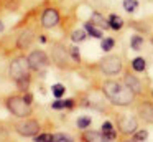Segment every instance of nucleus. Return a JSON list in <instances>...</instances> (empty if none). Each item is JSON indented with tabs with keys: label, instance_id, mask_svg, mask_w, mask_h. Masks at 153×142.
Returning <instances> with one entry per match:
<instances>
[{
	"label": "nucleus",
	"instance_id": "nucleus-1",
	"mask_svg": "<svg viewBox=\"0 0 153 142\" xmlns=\"http://www.w3.org/2000/svg\"><path fill=\"white\" fill-rule=\"evenodd\" d=\"M102 91L109 98V101L115 106H128L135 96V92L130 91L125 84L122 86L117 81H105L102 86Z\"/></svg>",
	"mask_w": 153,
	"mask_h": 142
},
{
	"label": "nucleus",
	"instance_id": "nucleus-2",
	"mask_svg": "<svg viewBox=\"0 0 153 142\" xmlns=\"http://www.w3.org/2000/svg\"><path fill=\"white\" fill-rule=\"evenodd\" d=\"M7 109L10 111V114L17 116V117H27L30 114V104L18 96H12L7 99Z\"/></svg>",
	"mask_w": 153,
	"mask_h": 142
},
{
	"label": "nucleus",
	"instance_id": "nucleus-3",
	"mask_svg": "<svg viewBox=\"0 0 153 142\" xmlns=\"http://www.w3.org/2000/svg\"><path fill=\"white\" fill-rule=\"evenodd\" d=\"M30 65H28V59L20 56V58H15L10 63V76L15 81H20V79L28 78V71H30Z\"/></svg>",
	"mask_w": 153,
	"mask_h": 142
},
{
	"label": "nucleus",
	"instance_id": "nucleus-4",
	"mask_svg": "<svg viewBox=\"0 0 153 142\" xmlns=\"http://www.w3.org/2000/svg\"><path fill=\"white\" fill-rule=\"evenodd\" d=\"M27 59H28V65H30V68L33 71H41V69H45L50 65V58H48V55L43 50H35V51H31L27 56Z\"/></svg>",
	"mask_w": 153,
	"mask_h": 142
},
{
	"label": "nucleus",
	"instance_id": "nucleus-5",
	"mask_svg": "<svg viewBox=\"0 0 153 142\" xmlns=\"http://www.w3.org/2000/svg\"><path fill=\"white\" fill-rule=\"evenodd\" d=\"M100 69L107 76H115L122 71V59L119 56H107L100 61Z\"/></svg>",
	"mask_w": 153,
	"mask_h": 142
},
{
	"label": "nucleus",
	"instance_id": "nucleus-6",
	"mask_svg": "<svg viewBox=\"0 0 153 142\" xmlns=\"http://www.w3.org/2000/svg\"><path fill=\"white\" fill-rule=\"evenodd\" d=\"M59 23V13L56 8H46L41 15V26L43 28H54Z\"/></svg>",
	"mask_w": 153,
	"mask_h": 142
},
{
	"label": "nucleus",
	"instance_id": "nucleus-7",
	"mask_svg": "<svg viewBox=\"0 0 153 142\" xmlns=\"http://www.w3.org/2000/svg\"><path fill=\"white\" fill-rule=\"evenodd\" d=\"M17 131H18V134L30 137V135H35L38 131H40V124H38L36 121H33V119H30V121H27V122L18 124L17 125Z\"/></svg>",
	"mask_w": 153,
	"mask_h": 142
},
{
	"label": "nucleus",
	"instance_id": "nucleus-8",
	"mask_svg": "<svg viewBox=\"0 0 153 142\" xmlns=\"http://www.w3.org/2000/svg\"><path fill=\"white\" fill-rule=\"evenodd\" d=\"M120 125V131L123 132V134H132V132L137 131V119L135 117H122L119 122Z\"/></svg>",
	"mask_w": 153,
	"mask_h": 142
},
{
	"label": "nucleus",
	"instance_id": "nucleus-9",
	"mask_svg": "<svg viewBox=\"0 0 153 142\" xmlns=\"http://www.w3.org/2000/svg\"><path fill=\"white\" fill-rule=\"evenodd\" d=\"M123 84H125L130 91L135 92V94H138V92L142 91V83H140L138 78H135L133 74H127L125 78H123Z\"/></svg>",
	"mask_w": 153,
	"mask_h": 142
},
{
	"label": "nucleus",
	"instance_id": "nucleus-10",
	"mask_svg": "<svg viewBox=\"0 0 153 142\" xmlns=\"http://www.w3.org/2000/svg\"><path fill=\"white\" fill-rule=\"evenodd\" d=\"M84 140L86 142H112V139H109L104 134H99V132L87 131V132H84Z\"/></svg>",
	"mask_w": 153,
	"mask_h": 142
},
{
	"label": "nucleus",
	"instance_id": "nucleus-11",
	"mask_svg": "<svg viewBox=\"0 0 153 142\" xmlns=\"http://www.w3.org/2000/svg\"><path fill=\"white\" fill-rule=\"evenodd\" d=\"M31 40H33V33H31L30 30H25V32L20 35V38H18V41H17L18 48H27V46H30Z\"/></svg>",
	"mask_w": 153,
	"mask_h": 142
},
{
	"label": "nucleus",
	"instance_id": "nucleus-12",
	"mask_svg": "<svg viewBox=\"0 0 153 142\" xmlns=\"http://www.w3.org/2000/svg\"><path fill=\"white\" fill-rule=\"evenodd\" d=\"M91 20H92V23H94L96 26H99L100 30H104V28H110V26H109V20L104 18V17L100 15V13H97V12H94V13H92Z\"/></svg>",
	"mask_w": 153,
	"mask_h": 142
},
{
	"label": "nucleus",
	"instance_id": "nucleus-13",
	"mask_svg": "<svg viewBox=\"0 0 153 142\" xmlns=\"http://www.w3.org/2000/svg\"><path fill=\"white\" fill-rule=\"evenodd\" d=\"M84 30H86L87 35L92 36V38H102V32H100V28L96 26L92 22H87L86 25H84Z\"/></svg>",
	"mask_w": 153,
	"mask_h": 142
},
{
	"label": "nucleus",
	"instance_id": "nucleus-14",
	"mask_svg": "<svg viewBox=\"0 0 153 142\" xmlns=\"http://www.w3.org/2000/svg\"><path fill=\"white\" fill-rule=\"evenodd\" d=\"M140 114L146 121H153V106L152 104H142L140 106Z\"/></svg>",
	"mask_w": 153,
	"mask_h": 142
},
{
	"label": "nucleus",
	"instance_id": "nucleus-15",
	"mask_svg": "<svg viewBox=\"0 0 153 142\" xmlns=\"http://www.w3.org/2000/svg\"><path fill=\"white\" fill-rule=\"evenodd\" d=\"M107 20H109V26L112 30H120L123 26V20L120 18L119 15H110Z\"/></svg>",
	"mask_w": 153,
	"mask_h": 142
},
{
	"label": "nucleus",
	"instance_id": "nucleus-16",
	"mask_svg": "<svg viewBox=\"0 0 153 142\" xmlns=\"http://www.w3.org/2000/svg\"><path fill=\"white\" fill-rule=\"evenodd\" d=\"M102 134L104 135H107L109 139H115V131H114V125H112V122H109V121H105L102 124Z\"/></svg>",
	"mask_w": 153,
	"mask_h": 142
},
{
	"label": "nucleus",
	"instance_id": "nucleus-17",
	"mask_svg": "<svg viewBox=\"0 0 153 142\" xmlns=\"http://www.w3.org/2000/svg\"><path fill=\"white\" fill-rule=\"evenodd\" d=\"M86 36H87V32L84 28H79V30H74V32H73L71 40H73L74 43H81V41H84V40H86Z\"/></svg>",
	"mask_w": 153,
	"mask_h": 142
},
{
	"label": "nucleus",
	"instance_id": "nucleus-18",
	"mask_svg": "<svg viewBox=\"0 0 153 142\" xmlns=\"http://www.w3.org/2000/svg\"><path fill=\"white\" fill-rule=\"evenodd\" d=\"M132 68L133 69H135V71H145V68H146V63H145V59H143V58H140V56H138V58H133L132 59Z\"/></svg>",
	"mask_w": 153,
	"mask_h": 142
},
{
	"label": "nucleus",
	"instance_id": "nucleus-19",
	"mask_svg": "<svg viewBox=\"0 0 153 142\" xmlns=\"http://www.w3.org/2000/svg\"><path fill=\"white\" fill-rule=\"evenodd\" d=\"M142 45H143V38L140 35H133L132 40H130V46H132V50H135V51H138V50H142Z\"/></svg>",
	"mask_w": 153,
	"mask_h": 142
},
{
	"label": "nucleus",
	"instance_id": "nucleus-20",
	"mask_svg": "<svg viewBox=\"0 0 153 142\" xmlns=\"http://www.w3.org/2000/svg\"><path fill=\"white\" fill-rule=\"evenodd\" d=\"M64 91H66V88H64L63 84H59V83L51 86V92H53V96H54L56 99H61V96L64 94Z\"/></svg>",
	"mask_w": 153,
	"mask_h": 142
},
{
	"label": "nucleus",
	"instance_id": "nucleus-21",
	"mask_svg": "<svg viewBox=\"0 0 153 142\" xmlns=\"http://www.w3.org/2000/svg\"><path fill=\"white\" fill-rule=\"evenodd\" d=\"M138 7V2L137 0H123V8L127 10L128 13H133Z\"/></svg>",
	"mask_w": 153,
	"mask_h": 142
},
{
	"label": "nucleus",
	"instance_id": "nucleus-22",
	"mask_svg": "<svg viewBox=\"0 0 153 142\" xmlns=\"http://www.w3.org/2000/svg\"><path fill=\"white\" fill-rule=\"evenodd\" d=\"M114 45H115V41H114L112 38H102L100 48H102V51H110V50L114 48Z\"/></svg>",
	"mask_w": 153,
	"mask_h": 142
},
{
	"label": "nucleus",
	"instance_id": "nucleus-23",
	"mask_svg": "<svg viewBox=\"0 0 153 142\" xmlns=\"http://www.w3.org/2000/svg\"><path fill=\"white\" fill-rule=\"evenodd\" d=\"M53 142H74L71 135L66 134H54L53 135Z\"/></svg>",
	"mask_w": 153,
	"mask_h": 142
},
{
	"label": "nucleus",
	"instance_id": "nucleus-24",
	"mask_svg": "<svg viewBox=\"0 0 153 142\" xmlns=\"http://www.w3.org/2000/svg\"><path fill=\"white\" fill-rule=\"evenodd\" d=\"M146 137H148V132L146 131H138V132H135V135H133V140L143 142V140H146Z\"/></svg>",
	"mask_w": 153,
	"mask_h": 142
},
{
	"label": "nucleus",
	"instance_id": "nucleus-25",
	"mask_svg": "<svg viewBox=\"0 0 153 142\" xmlns=\"http://www.w3.org/2000/svg\"><path fill=\"white\" fill-rule=\"evenodd\" d=\"M35 142H53V135L51 134H40L35 137Z\"/></svg>",
	"mask_w": 153,
	"mask_h": 142
},
{
	"label": "nucleus",
	"instance_id": "nucleus-26",
	"mask_svg": "<svg viewBox=\"0 0 153 142\" xmlns=\"http://www.w3.org/2000/svg\"><path fill=\"white\" fill-rule=\"evenodd\" d=\"M89 124H91V119L89 117H79V119H77V127H79V129L89 127Z\"/></svg>",
	"mask_w": 153,
	"mask_h": 142
},
{
	"label": "nucleus",
	"instance_id": "nucleus-27",
	"mask_svg": "<svg viewBox=\"0 0 153 142\" xmlns=\"http://www.w3.org/2000/svg\"><path fill=\"white\" fill-rule=\"evenodd\" d=\"M51 107H53V109H63V107H64V101H61V99H56V101H53Z\"/></svg>",
	"mask_w": 153,
	"mask_h": 142
},
{
	"label": "nucleus",
	"instance_id": "nucleus-28",
	"mask_svg": "<svg viewBox=\"0 0 153 142\" xmlns=\"http://www.w3.org/2000/svg\"><path fill=\"white\" fill-rule=\"evenodd\" d=\"M71 55H73L74 61H79V48H76V46H71Z\"/></svg>",
	"mask_w": 153,
	"mask_h": 142
},
{
	"label": "nucleus",
	"instance_id": "nucleus-29",
	"mask_svg": "<svg viewBox=\"0 0 153 142\" xmlns=\"http://www.w3.org/2000/svg\"><path fill=\"white\" fill-rule=\"evenodd\" d=\"M73 104H74L73 99H66V101H64V107H73Z\"/></svg>",
	"mask_w": 153,
	"mask_h": 142
},
{
	"label": "nucleus",
	"instance_id": "nucleus-30",
	"mask_svg": "<svg viewBox=\"0 0 153 142\" xmlns=\"http://www.w3.org/2000/svg\"><path fill=\"white\" fill-rule=\"evenodd\" d=\"M23 99L28 102V104H31V99H33V98H31V94H30V92H27V94L23 96Z\"/></svg>",
	"mask_w": 153,
	"mask_h": 142
},
{
	"label": "nucleus",
	"instance_id": "nucleus-31",
	"mask_svg": "<svg viewBox=\"0 0 153 142\" xmlns=\"http://www.w3.org/2000/svg\"><path fill=\"white\" fill-rule=\"evenodd\" d=\"M2 30H4V23L0 22V32H2Z\"/></svg>",
	"mask_w": 153,
	"mask_h": 142
},
{
	"label": "nucleus",
	"instance_id": "nucleus-32",
	"mask_svg": "<svg viewBox=\"0 0 153 142\" xmlns=\"http://www.w3.org/2000/svg\"><path fill=\"white\" fill-rule=\"evenodd\" d=\"M152 43H153V38H152Z\"/></svg>",
	"mask_w": 153,
	"mask_h": 142
}]
</instances>
